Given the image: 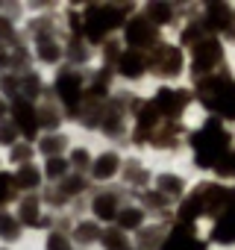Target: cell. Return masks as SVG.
I'll return each mask as SVG.
<instances>
[{
  "label": "cell",
  "instance_id": "9a60e30c",
  "mask_svg": "<svg viewBox=\"0 0 235 250\" xmlns=\"http://www.w3.org/2000/svg\"><path fill=\"white\" fill-rule=\"evenodd\" d=\"M18 183H21V186H36V183H39V174L27 165V168H21V171H18Z\"/></svg>",
  "mask_w": 235,
  "mask_h": 250
},
{
  "label": "cell",
  "instance_id": "5bb4252c",
  "mask_svg": "<svg viewBox=\"0 0 235 250\" xmlns=\"http://www.w3.org/2000/svg\"><path fill=\"white\" fill-rule=\"evenodd\" d=\"M138 224H141V212H138V209L121 212V227H138Z\"/></svg>",
  "mask_w": 235,
  "mask_h": 250
},
{
  "label": "cell",
  "instance_id": "cb8c5ba5",
  "mask_svg": "<svg viewBox=\"0 0 235 250\" xmlns=\"http://www.w3.org/2000/svg\"><path fill=\"white\" fill-rule=\"evenodd\" d=\"M0 139H3V145H9V139H12V127H0Z\"/></svg>",
  "mask_w": 235,
  "mask_h": 250
},
{
  "label": "cell",
  "instance_id": "e0dca14e",
  "mask_svg": "<svg viewBox=\"0 0 235 250\" xmlns=\"http://www.w3.org/2000/svg\"><path fill=\"white\" fill-rule=\"evenodd\" d=\"M9 194H12V191H9V177H6V174H0V203H6Z\"/></svg>",
  "mask_w": 235,
  "mask_h": 250
},
{
  "label": "cell",
  "instance_id": "30bf717a",
  "mask_svg": "<svg viewBox=\"0 0 235 250\" xmlns=\"http://www.w3.org/2000/svg\"><path fill=\"white\" fill-rule=\"evenodd\" d=\"M94 212H97L103 221L115 218V200H112V197H97V200H94Z\"/></svg>",
  "mask_w": 235,
  "mask_h": 250
},
{
  "label": "cell",
  "instance_id": "ba28073f",
  "mask_svg": "<svg viewBox=\"0 0 235 250\" xmlns=\"http://www.w3.org/2000/svg\"><path fill=\"white\" fill-rule=\"evenodd\" d=\"M115 171H118V159H115L112 153L100 156V159H97V165H94V177H97V180H106V177H112Z\"/></svg>",
  "mask_w": 235,
  "mask_h": 250
},
{
  "label": "cell",
  "instance_id": "2e32d148",
  "mask_svg": "<svg viewBox=\"0 0 235 250\" xmlns=\"http://www.w3.org/2000/svg\"><path fill=\"white\" fill-rule=\"evenodd\" d=\"M47 250H68L65 235H50V238H47Z\"/></svg>",
  "mask_w": 235,
  "mask_h": 250
},
{
  "label": "cell",
  "instance_id": "d6986e66",
  "mask_svg": "<svg viewBox=\"0 0 235 250\" xmlns=\"http://www.w3.org/2000/svg\"><path fill=\"white\" fill-rule=\"evenodd\" d=\"M159 186H162L165 191H179V180H176V177H162Z\"/></svg>",
  "mask_w": 235,
  "mask_h": 250
},
{
  "label": "cell",
  "instance_id": "7a4b0ae2",
  "mask_svg": "<svg viewBox=\"0 0 235 250\" xmlns=\"http://www.w3.org/2000/svg\"><path fill=\"white\" fill-rule=\"evenodd\" d=\"M217 59H220V44H217V42H203V44L197 47V53H194V65H197L200 71L212 68Z\"/></svg>",
  "mask_w": 235,
  "mask_h": 250
},
{
  "label": "cell",
  "instance_id": "8fae6325",
  "mask_svg": "<svg viewBox=\"0 0 235 250\" xmlns=\"http://www.w3.org/2000/svg\"><path fill=\"white\" fill-rule=\"evenodd\" d=\"M209 21H212V27H226L229 24L226 6H209Z\"/></svg>",
  "mask_w": 235,
  "mask_h": 250
},
{
  "label": "cell",
  "instance_id": "8992f818",
  "mask_svg": "<svg viewBox=\"0 0 235 250\" xmlns=\"http://www.w3.org/2000/svg\"><path fill=\"white\" fill-rule=\"evenodd\" d=\"M215 238H217V241H232V238H235V209H229V212L220 218V224H217V229H215Z\"/></svg>",
  "mask_w": 235,
  "mask_h": 250
},
{
  "label": "cell",
  "instance_id": "603a6c76",
  "mask_svg": "<svg viewBox=\"0 0 235 250\" xmlns=\"http://www.w3.org/2000/svg\"><path fill=\"white\" fill-rule=\"evenodd\" d=\"M79 238H82V241H91V238H94V227H91V224H82V227H79Z\"/></svg>",
  "mask_w": 235,
  "mask_h": 250
},
{
  "label": "cell",
  "instance_id": "3957f363",
  "mask_svg": "<svg viewBox=\"0 0 235 250\" xmlns=\"http://www.w3.org/2000/svg\"><path fill=\"white\" fill-rule=\"evenodd\" d=\"M15 121H18V130L21 133H27V136H33L36 133V112H33V106H27V103H15Z\"/></svg>",
  "mask_w": 235,
  "mask_h": 250
},
{
  "label": "cell",
  "instance_id": "7c38bea8",
  "mask_svg": "<svg viewBox=\"0 0 235 250\" xmlns=\"http://www.w3.org/2000/svg\"><path fill=\"white\" fill-rule=\"evenodd\" d=\"M182 244H191V235H188V229L179 227V229L174 232V238L165 244V250H182Z\"/></svg>",
  "mask_w": 235,
  "mask_h": 250
},
{
  "label": "cell",
  "instance_id": "6da1fadb",
  "mask_svg": "<svg viewBox=\"0 0 235 250\" xmlns=\"http://www.w3.org/2000/svg\"><path fill=\"white\" fill-rule=\"evenodd\" d=\"M112 27H121V12L118 9H88L85 12V30L91 42L103 39V33Z\"/></svg>",
  "mask_w": 235,
  "mask_h": 250
},
{
  "label": "cell",
  "instance_id": "484cf974",
  "mask_svg": "<svg viewBox=\"0 0 235 250\" xmlns=\"http://www.w3.org/2000/svg\"><path fill=\"white\" fill-rule=\"evenodd\" d=\"M185 250H206V247H203V244H200V241H191V244H188V247H185Z\"/></svg>",
  "mask_w": 235,
  "mask_h": 250
},
{
  "label": "cell",
  "instance_id": "4fadbf2b",
  "mask_svg": "<svg viewBox=\"0 0 235 250\" xmlns=\"http://www.w3.org/2000/svg\"><path fill=\"white\" fill-rule=\"evenodd\" d=\"M147 12H150V18H153L156 24H165V21L171 18V9H168L165 3H150V9H147Z\"/></svg>",
  "mask_w": 235,
  "mask_h": 250
},
{
  "label": "cell",
  "instance_id": "ac0fdd59",
  "mask_svg": "<svg viewBox=\"0 0 235 250\" xmlns=\"http://www.w3.org/2000/svg\"><path fill=\"white\" fill-rule=\"evenodd\" d=\"M62 171H65V162H62V159H50V162H47V174H50V177H59Z\"/></svg>",
  "mask_w": 235,
  "mask_h": 250
},
{
  "label": "cell",
  "instance_id": "277c9868",
  "mask_svg": "<svg viewBox=\"0 0 235 250\" xmlns=\"http://www.w3.org/2000/svg\"><path fill=\"white\" fill-rule=\"evenodd\" d=\"M59 94H62V100H65L68 106H74V103L79 100V80L71 77V74H65V77L59 80Z\"/></svg>",
  "mask_w": 235,
  "mask_h": 250
},
{
  "label": "cell",
  "instance_id": "ffe728a7",
  "mask_svg": "<svg viewBox=\"0 0 235 250\" xmlns=\"http://www.w3.org/2000/svg\"><path fill=\"white\" fill-rule=\"evenodd\" d=\"M197 209H200V200H188V203L182 206V218H194Z\"/></svg>",
  "mask_w": 235,
  "mask_h": 250
},
{
  "label": "cell",
  "instance_id": "5b68a950",
  "mask_svg": "<svg viewBox=\"0 0 235 250\" xmlns=\"http://www.w3.org/2000/svg\"><path fill=\"white\" fill-rule=\"evenodd\" d=\"M182 103H185V97L179 94V91H159V97H156V106L162 109V112H179L182 109Z\"/></svg>",
  "mask_w": 235,
  "mask_h": 250
},
{
  "label": "cell",
  "instance_id": "52a82bcc",
  "mask_svg": "<svg viewBox=\"0 0 235 250\" xmlns=\"http://www.w3.org/2000/svg\"><path fill=\"white\" fill-rule=\"evenodd\" d=\"M127 39H130V44L150 42V39H153V27H144V21H136V24L127 27Z\"/></svg>",
  "mask_w": 235,
  "mask_h": 250
},
{
  "label": "cell",
  "instance_id": "7402d4cb",
  "mask_svg": "<svg viewBox=\"0 0 235 250\" xmlns=\"http://www.w3.org/2000/svg\"><path fill=\"white\" fill-rule=\"evenodd\" d=\"M41 56H44V59H56V56H59L56 44H47V42H44V44H41Z\"/></svg>",
  "mask_w": 235,
  "mask_h": 250
},
{
  "label": "cell",
  "instance_id": "d4e9b609",
  "mask_svg": "<svg viewBox=\"0 0 235 250\" xmlns=\"http://www.w3.org/2000/svg\"><path fill=\"white\" fill-rule=\"evenodd\" d=\"M74 159H77V162H88V156H85L82 150H77V153H74Z\"/></svg>",
  "mask_w": 235,
  "mask_h": 250
},
{
  "label": "cell",
  "instance_id": "9c48e42d",
  "mask_svg": "<svg viewBox=\"0 0 235 250\" xmlns=\"http://www.w3.org/2000/svg\"><path fill=\"white\" fill-rule=\"evenodd\" d=\"M121 71H124L127 77H138V74H141V59H138L136 53L121 56Z\"/></svg>",
  "mask_w": 235,
  "mask_h": 250
},
{
  "label": "cell",
  "instance_id": "44dd1931",
  "mask_svg": "<svg viewBox=\"0 0 235 250\" xmlns=\"http://www.w3.org/2000/svg\"><path fill=\"white\" fill-rule=\"evenodd\" d=\"M118 244L124 247V238H118V232H106V247L109 250H118Z\"/></svg>",
  "mask_w": 235,
  "mask_h": 250
}]
</instances>
